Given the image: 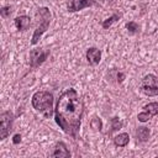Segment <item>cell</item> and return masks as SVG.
I'll return each instance as SVG.
<instances>
[{"label":"cell","instance_id":"cell-3","mask_svg":"<svg viewBox=\"0 0 158 158\" xmlns=\"http://www.w3.org/2000/svg\"><path fill=\"white\" fill-rule=\"evenodd\" d=\"M37 17H38V22H37V27L32 35V38H31V44H36L41 36L48 30L49 27V23H51V12L47 7H40L37 10Z\"/></svg>","mask_w":158,"mask_h":158},{"label":"cell","instance_id":"cell-8","mask_svg":"<svg viewBox=\"0 0 158 158\" xmlns=\"http://www.w3.org/2000/svg\"><path fill=\"white\" fill-rule=\"evenodd\" d=\"M95 4L94 0H69L68 1V11L70 12H75V11H80L85 7H90Z\"/></svg>","mask_w":158,"mask_h":158},{"label":"cell","instance_id":"cell-16","mask_svg":"<svg viewBox=\"0 0 158 158\" xmlns=\"http://www.w3.org/2000/svg\"><path fill=\"white\" fill-rule=\"evenodd\" d=\"M122 121L118 120V117H112L111 118V130L112 131H116V130H120L122 127Z\"/></svg>","mask_w":158,"mask_h":158},{"label":"cell","instance_id":"cell-1","mask_svg":"<svg viewBox=\"0 0 158 158\" xmlns=\"http://www.w3.org/2000/svg\"><path fill=\"white\" fill-rule=\"evenodd\" d=\"M83 112V99L75 89H67L59 95L54 109V118L64 133L72 136L73 138H78Z\"/></svg>","mask_w":158,"mask_h":158},{"label":"cell","instance_id":"cell-13","mask_svg":"<svg viewBox=\"0 0 158 158\" xmlns=\"http://www.w3.org/2000/svg\"><path fill=\"white\" fill-rule=\"evenodd\" d=\"M149 135H151V131L147 127H138L136 131V136H137V139L139 142H146L148 139Z\"/></svg>","mask_w":158,"mask_h":158},{"label":"cell","instance_id":"cell-17","mask_svg":"<svg viewBox=\"0 0 158 158\" xmlns=\"http://www.w3.org/2000/svg\"><path fill=\"white\" fill-rule=\"evenodd\" d=\"M0 14H1V16L2 17H9L10 16V14H11V7L10 6H4L1 10H0Z\"/></svg>","mask_w":158,"mask_h":158},{"label":"cell","instance_id":"cell-9","mask_svg":"<svg viewBox=\"0 0 158 158\" xmlns=\"http://www.w3.org/2000/svg\"><path fill=\"white\" fill-rule=\"evenodd\" d=\"M85 56H86L88 63H89L90 65H93V67H94V65H98V64L100 63V60H101V51H100L99 48H96V47H90V48H88Z\"/></svg>","mask_w":158,"mask_h":158},{"label":"cell","instance_id":"cell-2","mask_svg":"<svg viewBox=\"0 0 158 158\" xmlns=\"http://www.w3.org/2000/svg\"><path fill=\"white\" fill-rule=\"evenodd\" d=\"M32 107L38 111L40 114H42L46 118H49L53 115V95L49 91H37L32 95V100H31Z\"/></svg>","mask_w":158,"mask_h":158},{"label":"cell","instance_id":"cell-10","mask_svg":"<svg viewBox=\"0 0 158 158\" xmlns=\"http://www.w3.org/2000/svg\"><path fill=\"white\" fill-rule=\"evenodd\" d=\"M30 25H31V19L28 16H26V15L17 16L15 19V26H16V28L19 31H26V30H28Z\"/></svg>","mask_w":158,"mask_h":158},{"label":"cell","instance_id":"cell-11","mask_svg":"<svg viewBox=\"0 0 158 158\" xmlns=\"http://www.w3.org/2000/svg\"><path fill=\"white\" fill-rule=\"evenodd\" d=\"M51 157H70V152L68 151L67 146L63 142H58L54 146V149L51 153Z\"/></svg>","mask_w":158,"mask_h":158},{"label":"cell","instance_id":"cell-18","mask_svg":"<svg viewBox=\"0 0 158 158\" xmlns=\"http://www.w3.org/2000/svg\"><path fill=\"white\" fill-rule=\"evenodd\" d=\"M91 126H93V128L100 131V130H101V121H100L98 117H94L93 121H91Z\"/></svg>","mask_w":158,"mask_h":158},{"label":"cell","instance_id":"cell-14","mask_svg":"<svg viewBox=\"0 0 158 158\" xmlns=\"http://www.w3.org/2000/svg\"><path fill=\"white\" fill-rule=\"evenodd\" d=\"M121 17V14H118V12H115L114 15H111L110 17H107L106 20H104L102 21V23H101V26H102V28H109L114 22H116V21H118V19Z\"/></svg>","mask_w":158,"mask_h":158},{"label":"cell","instance_id":"cell-5","mask_svg":"<svg viewBox=\"0 0 158 158\" xmlns=\"http://www.w3.org/2000/svg\"><path fill=\"white\" fill-rule=\"evenodd\" d=\"M0 120H1V125H0V138L1 139H5L11 130H12V120H14V116L10 111H4L1 115H0Z\"/></svg>","mask_w":158,"mask_h":158},{"label":"cell","instance_id":"cell-12","mask_svg":"<svg viewBox=\"0 0 158 158\" xmlns=\"http://www.w3.org/2000/svg\"><path fill=\"white\" fill-rule=\"evenodd\" d=\"M128 142H130V136H128V133H126V132H122V133L117 135V136L114 138V143H115V146H117V147H125V146L128 144Z\"/></svg>","mask_w":158,"mask_h":158},{"label":"cell","instance_id":"cell-19","mask_svg":"<svg viewBox=\"0 0 158 158\" xmlns=\"http://www.w3.org/2000/svg\"><path fill=\"white\" fill-rule=\"evenodd\" d=\"M12 142H14L15 144L20 143V142H21V135H19V133H17V135H15V136H14V139H12Z\"/></svg>","mask_w":158,"mask_h":158},{"label":"cell","instance_id":"cell-6","mask_svg":"<svg viewBox=\"0 0 158 158\" xmlns=\"http://www.w3.org/2000/svg\"><path fill=\"white\" fill-rule=\"evenodd\" d=\"M49 56V51H46L43 48H35L30 52V67L37 68L40 67Z\"/></svg>","mask_w":158,"mask_h":158},{"label":"cell","instance_id":"cell-20","mask_svg":"<svg viewBox=\"0 0 158 158\" xmlns=\"http://www.w3.org/2000/svg\"><path fill=\"white\" fill-rule=\"evenodd\" d=\"M123 78H125V75H123L122 73H118V74H117V81H118V83H121V81L123 80Z\"/></svg>","mask_w":158,"mask_h":158},{"label":"cell","instance_id":"cell-4","mask_svg":"<svg viewBox=\"0 0 158 158\" xmlns=\"http://www.w3.org/2000/svg\"><path fill=\"white\" fill-rule=\"evenodd\" d=\"M141 91L146 96H157L158 95V75L147 74L141 80L139 85Z\"/></svg>","mask_w":158,"mask_h":158},{"label":"cell","instance_id":"cell-15","mask_svg":"<svg viewBox=\"0 0 158 158\" xmlns=\"http://www.w3.org/2000/svg\"><path fill=\"white\" fill-rule=\"evenodd\" d=\"M126 28H127L128 32H131V33H137L138 30H139L138 25H137L135 21H130V22H127V23H126Z\"/></svg>","mask_w":158,"mask_h":158},{"label":"cell","instance_id":"cell-7","mask_svg":"<svg viewBox=\"0 0 158 158\" xmlns=\"http://www.w3.org/2000/svg\"><path fill=\"white\" fill-rule=\"evenodd\" d=\"M156 115H158V101H153V102L144 105L143 110L137 115V118L141 122H147Z\"/></svg>","mask_w":158,"mask_h":158}]
</instances>
